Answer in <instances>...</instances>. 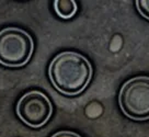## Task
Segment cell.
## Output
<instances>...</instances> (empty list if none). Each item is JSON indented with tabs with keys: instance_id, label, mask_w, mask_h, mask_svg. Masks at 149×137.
<instances>
[{
	"instance_id": "cell-2",
	"label": "cell",
	"mask_w": 149,
	"mask_h": 137,
	"mask_svg": "<svg viewBox=\"0 0 149 137\" xmlns=\"http://www.w3.org/2000/svg\"><path fill=\"white\" fill-rule=\"evenodd\" d=\"M34 43L30 34L19 28L0 31V64L7 67H21L30 61Z\"/></svg>"
},
{
	"instance_id": "cell-1",
	"label": "cell",
	"mask_w": 149,
	"mask_h": 137,
	"mask_svg": "<svg viewBox=\"0 0 149 137\" xmlns=\"http://www.w3.org/2000/svg\"><path fill=\"white\" fill-rule=\"evenodd\" d=\"M48 75L53 86L61 93L77 95L81 93L92 78V66L81 54L64 52L52 61Z\"/></svg>"
},
{
	"instance_id": "cell-3",
	"label": "cell",
	"mask_w": 149,
	"mask_h": 137,
	"mask_svg": "<svg viewBox=\"0 0 149 137\" xmlns=\"http://www.w3.org/2000/svg\"><path fill=\"white\" fill-rule=\"evenodd\" d=\"M118 103L127 118L149 120V77L138 76L126 81L120 91Z\"/></svg>"
},
{
	"instance_id": "cell-7",
	"label": "cell",
	"mask_w": 149,
	"mask_h": 137,
	"mask_svg": "<svg viewBox=\"0 0 149 137\" xmlns=\"http://www.w3.org/2000/svg\"><path fill=\"white\" fill-rule=\"evenodd\" d=\"M52 137H81L79 134L74 132H69V131H61V132L55 133Z\"/></svg>"
},
{
	"instance_id": "cell-6",
	"label": "cell",
	"mask_w": 149,
	"mask_h": 137,
	"mask_svg": "<svg viewBox=\"0 0 149 137\" xmlns=\"http://www.w3.org/2000/svg\"><path fill=\"white\" fill-rule=\"evenodd\" d=\"M136 7L139 11V13L144 18L149 20V0H137Z\"/></svg>"
},
{
	"instance_id": "cell-5",
	"label": "cell",
	"mask_w": 149,
	"mask_h": 137,
	"mask_svg": "<svg viewBox=\"0 0 149 137\" xmlns=\"http://www.w3.org/2000/svg\"><path fill=\"white\" fill-rule=\"evenodd\" d=\"M54 8L61 19H70L77 11V3L72 0H56L54 1Z\"/></svg>"
},
{
	"instance_id": "cell-4",
	"label": "cell",
	"mask_w": 149,
	"mask_h": 137,
	"mask_svg": "<svg viewBox=\"0 0 149 137\" xmlns=\"http://www.w3.org/2000/svg\"><path fill=\"white\" fill-rule=\"evenodd\" d=\"M52 113L53 105L49 99L37 90L25 93L17 104V114L20 120L33 128L45 125Z\"/></svg>"
}]
</instances>
